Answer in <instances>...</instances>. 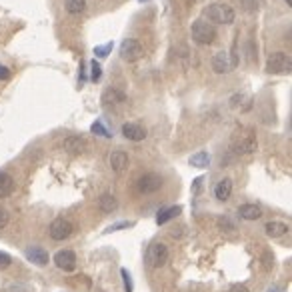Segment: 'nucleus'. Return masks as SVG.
Listing matches in <instances>:
<instances>
[{
    "mask_svg": "<svg viewBox=\"0 0 292 292\" xmlns=\"http://www.w3.org/2000/svg\"><path fill=\"white\" fill-rule=\"evenodd\" d=\"M110 166H112V170L116 174L124 172V170L128 168V154L124 152V150H114L110 154Z\"/></svg>",
    "mask_w": 292,
    "mask_h": 292,
    "instance_id": "obj_13",
    "label": "nucleus"
},
{
    "mask_svg": "<svg viewBox=\"0 0 292 292\" xmlns=\"http://www.w3.org/2000/svg\"><path fill=\"white\" fill-rule=\"evenodd\" d=\"M8 222H10V214H8V210H6V208H0V228L8 226Z\"/></svg>",
    "mask_w": 292,
    "mask_h": 292,
    "instance_id": "obj_31",
    "label": "nucleus"
},
{
    "mask_svg": "<svg viewBox=\"0 0 292 292\" xmlns=\"http://www.w3.org/2000/svg\"><path fill=\"white\" fill-rule=\"evenodd\" d=\"M122 134L124 138H128L132 142H140L146 138V128H142L136 122H126V124H122Z\"/></svg>",
    "mask_w": 292,
    "mask_h": 292,
    "instance_id": "obj_10",
    "label": "nucleus"
},
{
    "mask_svg": "<svg viewBox=\"0 0 292 292\" xmlns=\"http://www.w3.org/2000/svg\"><path fill=\"white\" fill-rule=\"evenodd\" d=\"M138 2H146V0H138Z\"/></svg>",
    "mask_w": 292,
    "mask_h": 292,
    "instance_id": "obj_38",
    "label": "nucleus"
},
{
    "mask_svg": "<svg viewBox=\"0 0 292 292\" xmlns=\"http://www.w3.org/2000/svg\"><path fill=\"white\" fill-rule=\"evenodd\" d=\"M218 228H220V230L230 232V230H234V224L230 222V218H228V216H222V218L218 220Z\"/></svg>",
    "mask_w": 292,
    "mask_h": 292,
    "instance_id": "obj_29",
    "label": "nucleus"
},
{
    "mask_svg": "<svg viewBox=\"0 0 292 292\" xmlns=\"http://www.w3.org/2000/svg\"><path fill=\"white\" fill-rule=\"evenodd\" d=\"M4 292H26V286H24V284L12 282V284H6V286H4Z\"/></svg>",
    "mask_w": 292,
    "mask_h": 292,
    "instance_id": "obj_30",
    "label": "nucleus"
},
{
    "mask_svg": "<svg viewBox=\"0 0 292 292\" xmlns=\"http://www.w3.org/2000/svg\"><path fill=\"white\" fill-rule=\"evenodd\" d=\"M266 292H282V288L276 286V284H272V286H268V288H266Z\"/></svg>",
    "mask_w": 292,
    "mask_h": 292,
    "instance_id": "obj_36",
    "label": "nucleus"
},
{
    "mask_svg": "<svg viewBox=\"0 0 292 292\" xmlns=\"http://www.w3.org/2000/svg\"><path fill=\"white\" fill-rule=\"evenodd\" d=\"M230 194H232V180H230V178H222L220 182H216V186H214V196H216V200L226 202L228 198H230Z\"/></svg>",
    "mask_w": 292,
    "mask_h": 292,
    "instance_id": "obj_14",
    "label": "nucleus"
},
{
    "mask_svg": "<svg viewBox=\"0 0 292 292\" xmlns=\"http://www.w3.org/2000/svg\"><path fill=\"white\" fill-rule=\"evenodd\" d=\"M200 182H204V178H196V180H194V186H192V192H194V194L198 192V186H200Z\"/></svg>",
    "mask_w": 292,
    "mask_h": 292,
    "instance_id": "obj_35",
    "label": "nucleus"
},
{
    "mask_svg": "<svg viewBox=\"0 0 292 292\" xmlns=\"http://www.w3.org/2000/svg\"><path fill=\"white\" fill-rule=\"evenodd\" d=\"M100 76H102V68L98 64V60H92L90 62V78H92V82H98Z\"/></svg>",
    "mask_w": 292,
    "mask_h": 292,
    "instance_id": "obj_27",
    "label": "nucleus"
},
{
    "mask_svg": "<svg viewBox=\"0 0 292 292\" xmlns=\"http://www.w3.org/2000/svg\"><path fill=\"white\" fill-rule=\"evenodd\" d=\"M284 2H286V6H292V0H284Z\"/></svg>",
    "mask_w": 292,
    "mask_h": 292,
    "instance_id": "obj_37",
    "label": "nucleus"
},
{
    "mask_svg": "<svg viewBox=\"0 0 292 292\" xmlns=\"http://www.w3.org/2000/svg\"><path fill=\"white\" fill-rule=\"evenodd\" d=\"M292 70V60L284 52H272L266 60V72L270 74H282Z\"/></svg>",
    "mask_w": 292,
    "mask_h": 292,
    "instance_id": "obj_3",
    "label": "nucleus"
},
{
    "mask_svg": "<svg viewBox=\"0 0 292 292\" xmlns=\"http://www.w3.org/2000/svg\"><path fill=\"white\" fill-rule=\"evenodd\" d=\"M168 256H170L168 246H166L164 242H156V244H152L150 250H148V262H150L154 268H162L166 262H168Z\"/></svg>",
    "mask_w": 292,
    "mask_h": 292,
    "instance_id": "obj_7",
    "label": "nucleus"
},
{
    "mask_svg": "<svg viewBox=\"0 0 292 292\" xmlns=\"http://www.w3.org/2000/svg\"><path fill=\"white\" fill-rule=\"evenodd\" d=\"M64 8L70 14H82L86 10V0H64Z\"/></svg>",
    "mask_w": 292,
    "mask_h": 292,
    "instance_id": "obj_23",
    "label": "nucleus"
},
{
    "mask_svg": "<svg viewBox=\"0 0 292 292\" xmlns=\"http://www.w3.org/2000/svg\"><path fill=\"white\" fill-rule=\"evenodd\" d=\"M26 258L36 264V266H46L48 264V252L44 248H40V246H30L26 248Z\"/></svg>",
    "mask_w": 292,
    "mask_h": 292,
    "instance_id": "obj_12",
    "label": "nucleus"
},
{
    "mask_svg": "<svg viewBox=\"0 0 292 292\" xmlns=\"http://www.w3.org/2000/svg\"><path fill=\"white\" fill-rule=\"evenodd\" d=\"M204 16L214 24H232L234 22V8L224 2H214L204 8Z\"/></svg>",
    "mask_w": 292,
    "mask_h": 292,
    "instance_id": "obj_1",
    "label": "nucleus"
},
{
    "mask_svg": "<svg viewBox=\"0 0 292 292\" xmlns=\"http://www.w3.org/2000/svg\"><path fill=\"white\" fill-rule=\"evenodd\" d=\"M54 264L60 270H66V272H72L74 266H76V254L72 250H58L54 254Z\"/></svg>",
    "mask_w": 292,
    "mask_h": 292,
    "instance_id": "obj_9",
    "label": "nucleus"
},
{
    "mask_svg": "<svg viewBox=\"0 0 292 292\" xmlns=\"http://www.w3.org/2000/svg\"><path fill=\"white\" fill-rule=\"evenodd\" d=\"M98 208H100L104 214H110V212H114L116 208H118V200L112 194H102L98 198Z\"/></svg>",
    "mask_w": 292,
    "mask_h": 292,
    "instance_id": "obj_19",
    "label": "nucleus"
},
{
    "mask_svg": "<svg viewBox=\"0 0 292 292\" xmlns=\"http://www.w3.org/2000/svg\"><path fill=\"white\" fill-rule=\"evenodd\" d=\"M182 212V206H168V208H162V210L156 214V224L164 226L166 222H170L172 218H176Z\"/></svg>",
    "mask_w": 292,
    "mask_h": 292,
    "instance_id": "obj_17",
    "label": "nucleus"
},
{
    "mask_svg": "<svg viewBox=\"0 0 292 292\" xmlns=\"http://www.w3.org/2000/svg\"><path fill=\"white\" fill-rule=\"evenodd\" d=\"M238 214L244 218V220H258L262 216V210L256 206V204H242L238 208Z\"/></svg>",
    "mask_w": 292,
    "mask_h": 292,
    "instance_id": "obj_18",
    "label": "nucleus"
},
{
    "mask_svg": "<svg viewBox=\"0 0 292 292\" xmlns=\"http://www.w3.org/2000/svg\"><path fill=\"white\" fill-rule=\"evenodd\" d=\"M228 292H250L244 284H234V286H230V288H228Z\"/></svg>",
    "mask_w": 292,
    "mask_h": 292,
    "instance_id": "obj_33",
    "label": "nucleus"
},
{
    "mask_svg": "<svg viewBox=\"0 0 292 292\" xmlns=\"http://www.w3.org/2000/svg\"><path fill=\"white\" fill-rule=\"evenodd\" d=\"M212 70H214L216 74H226L228 70H232L230 58H228L226 52H218V54L212 56Z\"/></svg>",
    "mask_w": 292,
    "mask_h": 292,
    "instance_id": "obj_15",
    "label": "nucleus"
},
{
    "mask_svg": "<svg viewBox=\"0 0 292 292\" xmlns=\"http://www.w3.org/2000/svg\"><path fill=\"white\" fill-rule=\"evenodd\" d=\"M190 34H192V40L196 44H200V46H208V44H212L216 40V28L210 22H206L204 18L194 20L192 28H190Z\"/></svg>",
    "mask_w": 292,
    "mask_h": 292,
    "instance_id": "obj_2",
    "label": "nucleus"
},
{
    "mask_svg": "<svg viewBox=\"0 0 292 292\" xmlns=\"http://www.w3.org/2000/svg\"><path fill=\"white\" fill-rule=\"evenodd\" d=\"M6 78H10V70L0 64V80H6Z\"/></svg>",
    "mask_w": 292,
    "mask_h": 292,
    "instance_id": "obj_34",
    "label": "nucleus"
},
{
    "mask_svg": "<svg viewBox=\"0 0 292 292\" xmlns=\"http://www.w3.org/2000/svg\"><path fill=\"white\" fill-rule=\"evenodd\" d=\"M134 222L130 220H120V222H114L110 226H106V230H104V234H110V232H118V230H124V228H132Z\"/></svg>",
    "mask_w": 292,
    "mask_h": 292,
    "instance_id": "obj_24",
    "label": "nucleus"
},
{
    "mask_svg": "<svg viewBox=\"0 0 292 292\" xmlns=\"http://www.w3.org/2000/svg\"><path fill=\"white\" fill-rule=\"evenodd\" d=\"M264 230H266V234H268L270 238H280V236H284V234L290 230V228H288L286 222L272 220V222H268V224L264 226Z\"/></svg>",
    "mask_w": 292,
    "mask_h": 292,
    "instance_id": "obj_16",
    "label": "nucleus"
},
{
    "mask_svg": "<svg viewBox=\"0 0 292 292\" xmlns=\"http://www.w3.org/2000/svg\"><path fill=\"white\" fill-rule=\"evenodd\" d=\"M142 54H144V50H142L140 40H136V38H124V42L120 44V56H122V60L136 62Z\"/></svg>",
    "mask_w": 292,
    "mask_h": 292,
    "instance_id": "obj_5",
    "label": "nucleus"
},
{
    "mask_svg": "<svg viewBox=\"0 0 292 292\" xmlns=\"http://www.w3.org/2000/svg\"><path fill=\"white\" fill-rule=\"evenodd\" d=\"M102 100H104V104H112V106H116V104H122L124 100H126V94L116 90V88H108L106 92H104Z\"/></svg>",
    "mask_w": 292,
    "mask_h": 292,
    "instance_id": "obj_21",
    "label": "nucleus"
},
{
    "mask_svg": "<svg viewBox=\"0 0 292 292\" xmlns=\"http://www.w3.org/2000/svg\"><path fill=\"white\" fill-rule=\"evenodd\" d=\"M48 232H50V238H52V240H66V238L72 236L74 226H72V222L66 220V218H54V220L50 222Z\"/></svg>",
    "mask_w": 292,
    "mask_h": 292,
    "instance_id": "obj_4",
    "label": "nucleus"
},
{
    "mask_svg": "<svg viewBox=\"0 0 292 292\" xmlns=\"http://www.w3.org/2000/svg\"><path fill=\"white\" fill-rule=\"evenodd\" d=\"M160 188H162V178H160L158 174L148 172V174H142V176L136 180V190H138L140 194H152V192H156V190H160Z\"/></svg>",
    "mask_w": 292,
    "mask_h": 292,
    "instance_id": "obj_6",
    "label": "nucleus"
},
{
    "mask_svg": "<svg viewBox=\"0 0 292 292\" xmlns=\"http://www.w3.org/2000/svg\"><path fill=\"white\" fill-rule=\"evenodd\" d=\"M90 130H92V134H96V136H102V138H110V136H112V134H110V130H108V128H104V124H102L100 120L92 122Z\"/></svg>",
    "mask_w": 292,
    "mask_h": 292,
    "instance_id": "obj_25",
    "label": "nucleus"
},
{
    "mask_svg": "<svg viewBox=\"0 0 292 292\" xmlns=\"http://www.w3.org/2000/svg\"><path fill=\"white\" fill-rule=\"evenodd\" d=\"M62 148H64L68 154L78 156V154H84L86 152L88 144H86V140L82 138V136H66L64 142H62Z\"/></svg>",
    "mask_w": 292,
    "mask_h": 292,
    "instance_id": "obj_8",
    "label": "nucleus"
},
{
    "mask_svg": "<svg viewBox=\"0 0 292 292\" xmlns=\"http://www.w3.org/2000/svg\"><path fill=\"white\" fill-rule=\"evenodd\" d=\"M234 150L240 154H250L256 150V136L254 132H246V136H242L236 144H234Z\"/></svg>",
    "mask_w": 292,
    "mask_h": 292,
    "instance_id": "obj_11",
    "label": "nucleus"
},
{
    "mask_svg": "<svg viewBox=\"0 0 292 292\" xmlns=\"http://www.w3.org/2000/svg\"><path fill=\"white\" fill-rule=\"evenodd\" d=\"M188 164L190 166H194V168H206L208 164H210V154L208 152H196V154H192L190 158H188Z\"/></svg>",
    "mask_w": 292,
    "mask_h": 292,
    "instance_id": "obj_22",
    "label": "nucleus"
},
{
    "mask_svg": "<svg viewBox=\"0 0 292 292\" xmlns=\"http://www.w3.org/2000/svg\"><path fill=\"white\" fill-rule=\"evenodd\" d=\"M14 192V180L10 174L0 172V198H8Z\"/></svg>",
    "mask_w": 292,
    "mask_h": 292,
    "instance_id": "obj_20",
    "label": "nucleus"
},
{
    "mask_svg": "<svg viewBox=\"0 0 292 292\" xmlns=\"http://www.w3.org/2000/svg\"><path fill=\"white\" fill-rule=\"evenodd\" d=\"M120 276H122V282H124V288H126V292H132L134 290V284H132V276L126 268H120Z\"/></svg>",
    "mask_w": 292,
    "mask_h": 292,
    "instance_id": "obj_26",
    "label": "nucleus"
},
{
    "mask_svg": "<svg viewBox=\"0 0 292 292\" xmlns=\"http://www.w3.org/2000/svg\"><path fill=\"white\" fill-rule=\"evenodd\" d=\"M110 52H112V42L104 44V46H96V48H94V54H96L98 58H104V56H108Z\"/></svg>",
    "mask_w": 292,
    "mask_h": 292,
    "instance_id": "obj_28",
    "label": "nucleus"
},
{
    "mask_svg": "<svg viewBox=\"0 0 292 292\" xmlns=\"http://www.w3.org/2000/svg\"><path fill=\"white\" fill-rule=\"evenodd\" d=\"M10 262H12V258H10L6 252H2V250H0V270L8 268V266H10Z\"/></svg>",
    "mask_w": 292,
    "mask_h": 292,
    "instance_id": "obj_32",
    "label": "nucleus"
}]
</instances>
